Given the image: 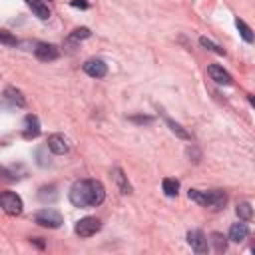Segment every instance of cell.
<instances>
[{"mask_svg":"<svg viewBox=\"0 0 255 255\" xmlns=\"http://www.w3.org/2000/svg\"><path fill=\"white\" fill-rule=\"evenodd\" d=\"M70 203L76 207L100 205L106 199V189L98 179H80L70 187Z\"/></svg>","mask_w":255,"mask_h":255,"instance_id":"obj_1","label":"cell"},{"mask_svg":"<svg viewBox=\"0 0 255 255\" xmlns=\"http://www.w3.org/2000/svg\"><path fill=\"white\" fill-rule=\"evenodd\" d=\"M187 197H189L191 201H195V203L203 205V207H211L213 211L221 209V207L225 205V201H227L225 193H223V191H219V189H213V191H199V189H189Z\"/></svg>","mask_w":255,"mask_h":255,"instance_id":"obj_2","label":"cell"},{"mask_svg":"<svg viewBox=\"0 0 255 255\" xmlns=\"http://www.w3.org/2000/svg\"><path fill=\"white\" fill-rule=\"evenodd\" d=\"M34 221L40 225V227H50V229H58L62 225V215L56 211V209H50V207H44L40 211H36L34 215Z\"/></svg>","mask_w":255,"mask_h":255,"instance_id":"obj_3","label":"cell"},{"mask_svg":"<svg viewBox=\"0 0 255 255\" xmlns=\"http://www.w3.org/2000/svg\"><path fill=\"white\" fill-rule=\"evenodd\" d=\"M0 207L8 215H20L24 209V203H22L20 195H16L14 191H2L0 193Z\"/></svg>","mask_w":255,"mask_h":255,"instance_id":"obj_4","label":"cell"},{"mask_svg":"<svg viewBox=\"0 0 255 255\" xmlns=\"http://www.w3.org/2000/svg\"><path fill=\"white\" fill-rule=\"evenodd\" d=\"M100 227H102V223H100L98 217H84V219H80L76 223L74 231L80 237H92V235H96L100 231Z\"/></svg>","mask_w":255,"mask_h":255,"instance_id":"obj_5","label":"cell"},{"mask_svg":"<svg viewBox=\"0 0 255 255\" xmlns=\"http://www.w3.org/2000/svg\"><path fill=\"white\" fill-rule=\"evenodd\" d=\"M187 243L191 245V249L195 251V253H207V239H205V235H203V231H199V229H193V231H189L187 233Z\"/></svg>","mask_w":255,"mask_h":255,"instance_id":"obj_6","label":"cell"},{"mask_svg":"<svg viewBox=\"0 0 255 255\" xmlns=\"http://www.w3.org/2000/svg\"><path fill=\"white\" fill-rule=\"evenodd\" d=\"M34 54H36V58L42 60V62H52V60H56V58L60 56V52H58V48H56L54 44H44V42L34 48Z\"/></svg>","mask_w":255,"mask_h":255,"instance_id":"obj_7","label":"cell"},{"mask_svg":"<svg viewBox=\"0 0 255 255\" xmlns=\"http://www.w3.org/2000/svg\"><path fill=\"white\" fill-rule=\"evenodd\" d=\"M84 72H86L88 76H92V78H104V76L108 74V66H106L102 60L92 58V60H88V62L84 64Z\"/></svg>","mask_w":255,"mask_h":255,"instance_id":"obj_8","label":"cell"},{"mask_svg":"<svg viewBox=\"0 0 255 255\" xmlns=\"http://www.w3.org/2000/svg\"><path fill=\"white\" fill-rule=\"evenodd\" d=\"M68 139L64 137V135H60V133H52L50 137H48V149L52 151V153H56V155H64L66 151H68Z\"/></svg>","mask_w":255,"mask_h":255,"instance_id":"obj_9","label":"cell"},{"mask_svg":"<svg viewBox=\"0 0 255 255\" xmlns=\"http://www.w3.org/2000/svg\"><path fill=\"white\" fill-rule=\"evenodd\" d=\"M207 72H209L211 80H215L217 84H223V86H231V84H233L231 74H229L227 70H223L221 66H217V64H211V66L207 68Z\"/></svg>","mask_w":255,"mask_h":255,"instance_id":"obj_10","label":"cell"},{"mask_svg":"<svg viewBox=\"0 0 255 255\" xmlns=\"http://www.w3.org/2000/svg\"><path fill=\"white\" fill-rule=\"evenodd\" d=\"M40 133V122H38V118L36 116H26L24 118V137L26 139H32V137H36Z\"/></svg>","mask_w":255,"mask_h":255,"instance_id":"obj_11","label":"cell"},{"mask_svg":"<svg viewBox=\"0 0 255 255\" xmlns=\"http://www.w3.org/2000/svg\"><path fill=\"white\" fill-rule=\"evenodd\" d=\"M26 4L30 6V10L40 18V20H48L50 18V10L42 0H26Z\"/></svg>","mask_w":255,"mask_h":255,"instance_id":"obj_12","label":"cell"},{"mask_svg":"<svg viewBox=\"0 0 255 255\" xmlns=\"http://www.w3.org/2000/svg\"><path fill=\"white\" fill-rule=\"evenodd\" d=\"M247 233H249V229H247L245 223H233L231 229H229V239L235 241V243H239V241H243L247 237Z\"/></svg>","mask_w":255,"mask_h":255,"instance_id":"obj_13","label":"cell"},{"mask_svg":"<svg viewBox=\"0 0 255 255\" xmlns=\"http://www.w3.org/2000/svg\"><path fill=\"white\" fill-rule=\"evenodd\" d=\"M161 187H163V193H165L167 197H173V195H177V191H179V181L173 179V177H165V179L161 181Z\"/></svg>","mask_w":255,"mask_h":255,"instance_id":"obj_14","label":"cell"},{"mask_svg":"<svg viewBox=\"0 0 255 255\" xmlns=\"http://www.w3.org/2000/svg\"><path fill=\"white\" fill-rule=\"evenodd\" d=\"M114 179L118 181L122 193H131V187H129V183H128V179H126V175H124L122 169H114Z\"/></svg>","mask_w":255,"mask_h":255,"instance_id":"obj_15","label":"cell"},{"mask_svg":"<svg viewBox=\"0 0 255 255\" xmlns=\"http://www.w3.org/2000/svg\"><path fill=\"white\" fill-rule=\"evenodd\" d=\"M235 213H237V217H239L241 221H247V219H251L253 209H251V205H249L247 201H243V203H239V205L235 207Z\"/></svg>","mask_w":255,"mask_h":255,"instance_id":"obj_16","label":"cell"},{"mask_svg":"<svg viewBox=\"0 0 255 255\" xmlns=\"http://www.w3.org/2000/svg\"><path fill=\"white\" fill-rule=\"evenodd\" d=\"M235 26H237V30H239V34L243 36V40L251 44V42H253V32H251V28H249V26H247V24H245L243 20H239V18L235 20Z\"/></svg>","mask_w":255,"mask_h":255,"instance_id":"obj_17","label":"cell"},{"mask_svg":"<svg viewBox=\"0 0 255 255\" xmlns=\"http://www.w3.org/2000/svg\"><path fill=\"white\" fill-rule=\"evenodd\" d=\"M211 243H213V247H215L217 253H223L227 249V241H225V237L221 233H213L211 235Z\"/></svg>","mask_w":255,"mask_h":255,"instance_id":"obj_18","label":"cell"},{"mask_svg":"<svg viewBox=\"0 0 255 255\" xmlns=\"http://www.w3.org/2000/svg\"><path fill=\"white\" fill-rule=\"evenodd\" d=\"M165 122H167V126H169V129L173 131V133H177L179 137H183V139H189V133L177 124V122H173V120H169V118H165Z\"/></svg>","mask_w":255,"mask_h":255,"instance_id":"obj_19","label":"cell"},{"mask_svg":"<svg viewBox=\"0 0 255 255\" xmlns=\"http://www.w3.org/2000/svg\"><path fill=\"white\" fill-rule=\"evenodd\" d=\"M6 98H8L10 102H14L16 106H24V98H22V94H20L18 90H14V88H6Z\"/></svg>","mask_w":255,"mask_h":255,"instance_id":"obj_20","label":"cell"},{"mask_svg":"<svg viewBox=\"0 0 255 255\" xmlns=\"http://www.w3.org/2000/svg\"><path fill=\"white\" fill-rule=\"evenodd\" d=\"M199 44H201L203 48H207V50H211V52H215V54H225V52H223V48H219V46H217L215 42H211V40H207L205 36H201V38H199Z\"/></svg>","mask_w":255,"mask_h":255,"instance_id":"obj_21","label":"cell"},{"mask_svg":"<svg viewBox=\"0 0 255 255\" xmlns=\"http://www.w3.org/2000/svg\"><path fill=\"white\" fill-rule=\"evenodd\" d=\"M0 44H6V46H16V44H18V38H16V36H12L10 32L0 30Z\"/></svg>","mask_w":255,"mask_h":255,"instance_id":"obj_22","label":"cell"},{"mask_svg":"<svg viewBox=\"0 0 255 255\" xmlns=\"http://www.w3.org/2000/svg\"><path fill=\"white\" fill-rule=\"evenodd\" d=\"M88 36H90V30H88V28H76V30L72 32L70 40H84V38H88Z\"/></svg>","mask_w":255,"mask_h":255,"instance_id":"obj_23","label":"cell"},{"mask_svg":"<svg viewBox=\"0 0 255 255\" xmlns=\"http://www.w3.org/2000/svg\"><path fill=\"white\" fill-rule=\"evenodd\" d=\"M74 8H88V2H84V0H72L70 2Z\"/></svg>","mask_w":255,"mask_h":255,"instance_id":"obj_24","label":"cell"}]
</instances>
